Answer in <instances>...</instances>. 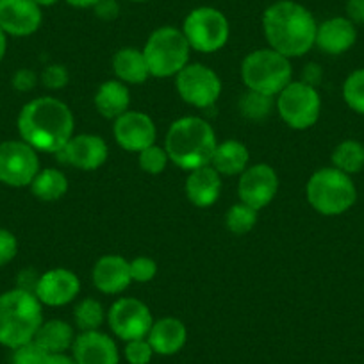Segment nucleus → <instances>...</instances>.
I'll list each match as a JSON object with an SVG mask.
<instances>
[{"instance_id":"obj_25","label":"nucleus","mask_w":364,"mask_h":364,"mask_svg":"<svg viewBox=\"0 0 364 364\" xmlns=\"http://www.w3.org/2000/svg\"><path fill=\"white\" fill-rule=\"evenodd\" d=\"M248 161H250V154L247 146L236 139H229L216 145L211 166L220 175H241L248 168Z\"/></svg>"},{"instance_id":"obj_42","label":"nucleus","mask_w":364,"mask_h":364,"mask_svg":"<svg viewBox=\"0 0 364 364\" xmlns=\"http://www.w3.org/2000/svg\"><path fill=\"white\" fill-rule=\"evenodd\" d=\"M45 364H77L73 355H68V353H48L47 363Z\"/></svg>"},{"instance_id":"obj_19","label":"nucleus","mask_w":364,"mask_h":364,"mask_svg":"<svg viewBox=\"0 0 364 364\" xmlns=\"http://www.w3.org/2000/svg\"><path fill=\"white\" fill-rule=\"evenodd\" d=\"M357 41V27L346 16H334L318 23L316 45L328 55H341L348 52Z\"/></svg>"},{"instance_id":"obj_26","label":"nucleus","mask_w":364,"mask_h":364,"mask_svg":"<svg viewBox=\"0 0 364 364\" xmlns=\"http://www.w3.org/2000/svg\"><path fill=\"white\" fill-rule=\"evenodd\" d=\"M34 341L47 353H66L68 350H72L75 334H73L72 325H68L66 321L50 320L41 323Z\"/></svg>"},{"instance_id":"obj_24","label":"nucleus","mask_w":364,"mask_h":364,"mask_svg":"<svg viewBox=\"0 0 364 364\" xmlns=\"http://www.w3.org/2000/svg\"><path fill=\"white\" fill-rule=\"evenodd\" d=\"M113 70L118 80L125 84H143L150 77V70L143 50L132 47L120 48L114 54Z\"/></svg>"},{"instance_id":"obj_8","label":"nucleus","mask_w":364,"mask_h":364,"mask_svg":"<svg viewBox=\"0 0 364 364\" xmlns=\"http://www.w3.org/2000/svg\"><path fill=\"white\" fill-rule=\"evenodd\" d=\"M275 109L286 125L296 131H306L320 118V93L314 86L293 80L275 97Z\"/></svg>"},{"instance_id":"obj_38","label":"nucleus","mask_w":364,"mask_h":364,"mask_svg":"<svg viewBox=\"0 0 364 364\" xmlns=\"http://www.w3.org/2000/svg\"><path fill=\"white\" fill-rule=\"evenodd\" d=\"M18 254V241L8 229H0V268L13 261Z\"/></svg>"},{"instance_id":"obj_11","label":"nucleus","mask_w":364,"mask_h":364,"mask_svg":"<svg viewBox=\"0 0 364 364\" xmlns=\"http://www.w3.org/2000/svg\"><path fill=\"white\" fill-rule=\"evenodd\" d=\"M40 171V157L23 139L0 143V182L11 188L31 186Z\"/></svg>"},{"instance_id":"obj_31","label":"nucleus","mask_w":364,"mask_h":364,"mask_svg":"<svg viewBox=\"0 0 364 364\" xmlns=\"http://www.w3.org/2000/svg\"><path fill=\"white\" fill-rule=\"evenodd\" d=\"M255 223H257V211L250 205L243 204V202L234 204L225 215V227L236 236L250 232Z\"/></svg>"},{"instance_id":"obj_16","label":"nucleus","mask_w":364,"mask_h":364,"mask_svg":"<svg viewBox=\"0 0 364 364\" xmlns=\"http://www.w3.org/2000/svg\"><path fill=\"white\" fill-rule=\"evenodd\" d=\"M80 291V282L75 273L66 268L48 269L36 281L34 295L41 306L61 307L75 300Z\"/></svg>"},{"instance_id":"obj_15","label":"nucleus","mask_w":364,"mask_h":364,"mask_svg":"<svg viewBox=\"0 0 364 364\" xmlns=\"http://www.w3.org/2000/svg\"><path fill=\"white\" fill-rule=\"evenodd\" d=\"M43 22L41 8L33 0H0V27L8 36L26 38Z\"/></svg>"},{"instance_id":"obj_43","label":"nucleus","mask_w":364,"mask_h":364,"mask_svg":"<svg viewBox=\"0 0 364 364\" xmlns=\"http://www.w3.org/2000/svg\"><path fill=\"white\" fill-rule=\"evenodd\" d=\"M66 2H68L70 6H73V8L84 9V8H95L100 0H66Z\"/></svg>"},{"instance_id":"obj_23","label":"nucleus","mask_w":364,"mask_h":364,"mask_svg":"<svg viewBox=\"0 0 364 364\" xmlns=\"http://www.w3.org/2000/svg\"><path fill=\"white\" fill-rule=\"evenodd\" d=\"M129 104H131L129 87L118 79L106 80L104 84H100L95 93L97 111L107 120H117L118 117L127 113Z\"/></svg>"},{"instance_id":"obj_41","label":"nucleus","mask_w":364,"mask_h":364,"mask_svg":"<svg viewBox=\"0 0 364 364\" xmlns=\"http://www.w3.org/2000/svg\"><path fill=\"white\" fill-rule=\"evenodd\" d=\"M321 80V68L318 65H314V63H311V65L306 66V70H304V75H302V82L309 84V86H314L316 87V84Z\"/></svg>"},{"instance_id":"obj_17","label":"nucleus","mask_w":364,"mask_h":364,"mask_svg":"<svg viewBox=\"0 0 364 364\" xmlns=\"http://www.w3.org/2000/svg\"><path fill=\"white\" fill-rule=\"evenodd\" d=\"M63 161L79 168L82 171L97 170L102 166L107 159V145L100 136L95 134H79L72 136L68 143L58 152Z\"/></svg>"},{"instance_id":"obj_18","label":"nucleus","mask_w":364,"mask_h":364,"mask_svg":"<svg viewBox=\"0 0 364 364\" xmlns=\"http://www.w3.org/2000/svg\"><path fill=\"white\" fill-rule=\"evenodd\" d=\"M72 355L77 364H118L120 352L113 339L100 331L80 332L75 336Z\"/></svg>"},{"instance_id":"obj_4","label":"nucleus","mask_w":364,"mask_h":364,"mask_svg":"<svg viewBox=\"0 0 364 364\" xmlns=\"http://www.w3.org/2000/svg\"><path fill=\"white\" fill-rule=\"evenodd\" d=\"M41 302L33 291L23 288L0 295V345L18 348L34 341L43 323Z\"/></svg>"},{"instance_id":"obj_30","label":"nucleus","mask_w":364,"mask_h":364,"mask_svg":"<svg viewBox=\"0 0 364 364\" xmlns=\"http://www.w3.org/2000/svg\"><path fill=\"white\" fill-rule=\"evenodd\" d=\"M75 325L80 328V332L99 331L100 325L106 320V311L102 304L97 302L95 299H84L79 306L75 307Z\"/></svg>"},{"instance_id":"obj_27","label":"nucleus","mask_w":364,"mask_h":364,"mask_svg":"<svg viewBox=\"0 0 364 364\" xmlns=\"http://www.w3.org/2000/svg\"><path fill=\"white\" fill-rule=\"evenodd\" d=\"M31 190L34 197L40 200L55 202L65 197L68 191V178L55 168H45L38 171L34 181L31 182Z\"/></svg>"},{"instance_id":"obj_45","label":"nucleus","mask_w":364,"mask_h":364,"mask_svg":"<svg viewBox=\"0 0 364 364\" xmlns=\"http://www.w3.org/2000/svg\"><path fill=\"white\" fill-rule=\"evenodd\" d=\"M33 2H36V4L40 6V8H45V6H52V4H55V2H58V0H33Z\"/></svg>"},{"instance_id":"obj_44","label":"nucleus","mask_w":364,"mask_h":364,"mask_svg":"<svg viewBox=\"0 0 364 364\" xmlns=\"http://www.w3.org/2000/svg\"><path fill=\"white\" fill-rule=\"evenodd\" d=\"M6 50H8V34H6L4 31H2V27H0V61L4 59Z\"/></svg>"},{"instance_id":"obj_10","label":"nucleus","mask_w":364,"mask_h":364,"mask_svg":"<svg viewBox=\"0 0 364 364\" xmlns=\"http://www.w3.org/2000/svg\"><path fill=\"white\" fill-rule=\"evenodd\" d=\"M175 86L184 102L200 109L215 106L222 95V80L218 73L200 63H188L175 75Z\"/></svg>"},{"instance_id":"obj_12","label":"nucleus","mask_w":364,"mask_h":364,"mask_svg":"<svg viewBox=\"0 0 364 364\" xmlns=\"http://www.w3.org/2000/svg\"><path fill=\"white\" fill-rule=\"evenodd\" d=\"M111 331L124 341L146 338L154 325L152 313L138 299H120L107 313Z\"/></svg>"},{"instance_id":"obj_22","label":"nucleus","mask_w":364,"mask_h":364,"mask_svg":"<svg viewBox=\"0 0 364 364\" xmlns=\"http://www.w3.org/2000/svg\"><path fill=\"white\" fill-rule=\"evenodd\" d=\"M222 193V175L208 164L190 171L186 178V195L197 208H209L216 204Z\"/></svg>"},{"instance_id":"obj_36","label":"nucleus","mask_w":364,"mask_h":364,"mask_svg":"<svg viewBox=\"0 0 364 364\" xmlns=\"http://www.w3.org/2000/svg\"><path fill=\"white\" fill-rule=\"evenodd\" d=\"M131 266V279L134 282H149L156 277L157 264L150 257H136L129 261Z\"/></svg>"},{"instance_id":"obj_29","label":"nucleus","mask_w":364,"mask_h":364,"mask_svg":"<svg viewBox=\"0 0 364 364\" xmlns=\"http://www.w3.org/2000/svg\"><path fill=\"white\" fill-rule=\"evenodd\" d=\"M273 109H275V97L262 95V93H257V91L247 90V93L240 100L241 114L248 118V120H264V118L272 114Z\"/></svg>"},{"instance_id":"obj_6","label":"nucleus","mask_w":364,"mask_h":364,"mask_svg":"<svg viewBox=\"0 0 364 364\" xmlns=\"http://www.w3.org/2000/svg\"><path fill=\"white\" fill-rule=\"evenodd\" d=\"M241 79L247 90L277 97L289 82H293L291 63L289 58L273 48H259L243 59Z\"/></svg>"},{"instance_id":"obj_1","label":"nucleus","mask_w":364,"mask_h":364,"mask_svg":"<svg viewBox=\"0 0 364 364\" xmlns=\"http://www.w3.org/2000/svg\"><path fill=\"white\" fill-rule=\"evenodd\" d=\"M73 114L54 97H40L22 107L18 114L20 138L38 152L58 154L73 136Z\"/></svg>"},{"instance_id":"obj_32","label":"nucleus","mask_w":364,"mask_h":364,"mask_svg":"<svg viewBox=\"0 0 364 364\" xmlns=\"http://www.w3.org/2000/svg\"><path fill=\"white\" fill-rule=\"evenodd\" d=\"M343 99L353 113L364 117V68L355 70L346 77L343 84Z\"/></svg>"},{"instance_id":"obj_21","label":"nucleus","mask_w":364,"mask_h":364,"mask_svg":"<svg viewBox=\"0 0 364 364\" xmlns=\"http://www.w3.org/2000/svg\"><path fill=\"white\" fill-rule=\"evenodd\" d=\"M146 339H149L150 346L154 348V353L175 355V353L184 348L188 341L186 325L182 323L178 318H161V320L154 321Z\"/></svg>"},{"instance_id":"obj_13","label":"nucleus","mask_w":364,"mask_h":364,"mask_svg":"<svg viewBox=\"0 0 364 364\" xmlns=\"http://www.w3.org/2000/svg\"><path fill=\"white\" fill-rule=\"evenodd\" d=\"M279 191L277 171L269 164H252L241 173L237 184V195L243 204L250 205L255 211L272 204Z\"/></svg>"},{"instance_id":"obj_3","label":"nucleus","mask_w":364,"mask_h":364,"mask_svg":"<svg viewBox=\"0 0 364 364\" xmlns=\"http://www.w3.org/2000/svg\"><path fill=\"white\" fill-rule=\"evenodd\" d=\"M216 145L218 143L213 127L198 117L175 120L164 139V150L171 163L188 171L211 164Z\"/></svg>"},{"instance_id":"obj_46","label":"nucleus","mask_w":364,"mask_h":364,"mask_svg":"<svg viewBox=\"0 0 364 364\" xmlns=\"http://www.w3.org/2000/svg\"><path fill=\"white\" fill-rule=\"evenodd\" d=\"M131 2H145V0H131Z\"/></svg>"},{"instance_id":"obj_37","label":"nucleus","mask_w":364,"mask_h":364,"mask_svg":"<svg viewBox=\"0 0 364 364\" xmlns=\"http://www.w3.org/2000/svg\"><path fill=\"white\" fill-rule=\"evenodd\" d=\"M41 82L48 87V90H61L68 84V72L63 65H48L47 68L41 72Z\"/></svg>"},{"instance_id":"obj_14","label":"nucleus","mask_w":364,"mask_h":364,"mask_svg":"<svg viewBox=\"0 0 364 364\" xmlns=\"http://www.w3.org/2000/svg\"><path fill=\"white\" fill-rule=\"evenodd\" d=\"M114 139L129 152H141L156 143V125L149 114L141 111H127L114 120Z\"/></svg>"},{"instance_id":"obj_28","label":"nucleus","mask_w":364,"mask_h":364,"mask_svg":"<svg viewBox=\"0 0 364 364\" xmlns=\"http://www.w3.org/2000/svg\"><path fill=\"white\" fill-rule=\"evenodd\" d=\"M332 166L343 173H359L364 168V145L357 139H345L332 152Z\"/></svg>"},{"instance_id":"obj_2","label":"nucleus","mask_w":364,"mask_h":364,"mask_svg":"<svg viewBox=\"0 0 364 364\" xmlns=\"http://www.w3.org/2000/svg\"><path fill=\"white\" fill-rule=\"evenodd\" d=\"M318 23L313 13L293 0H279L262 15V31L269 48L286 58H300L314 47Z\"/></svg>"},{"instance_id":"obj_40","label":"nucleus","mask_w":364,"mask_h":364,"mask_svg":"<svg viewBox=\"0 0 364 364\" xmlns=\"http://www.w3.org/2000/svg\"><path fill=\"white\" fill-rule=\"evenodd\" d=\"M346 18L353 26H364V0H346Z\"/></svg>"},{"instance_id":"obj_34","label":"nucleus","mask_w":364,"mask_h":364,"mask_svg":"<svg viewBox=\"0 0 364 364\" xmlns=\"http://www.w3.org/2000/svg\"><path fill=\"white\" fill-rule=\"evenodd\" d=\"M47 357L48 353L36 341H29L18 348H13L11 364H45Z\"/></svg>"},{"instance_id":"obj_33","label":"nucleus","mask_w":364,"mask_h":364,"mask_svg":"<svg viewBox=\"0 0 364 364\" xmlns=\"http://www.w3.org/2000/svg\"><path fill=\"white\" fill-rule=\"evenodd\" d=\"M168 161H170V157H168L164 146H157L156 143L146 146L145 150L139 152V168H141L145 173H150V175L163 173Z\"/></svg>"},{"instance_id":"obj_35","label":"nucleus","mask_w":364,"mask_h":364,"mask_svg":"<svg viewBox=\"0 0 364 364\" xmlns=\"http://www.w3.org/2000/svg\"><path fill=\"white\" fill-rule=\"evenodd\" d=\"M152 357L154 348L146 338L125 341V359L129 364H150Z\"/></svg>"},{"instance_id":"obj_9","label":"nucleus","mask_w":364,"mask_h":364,"mask_svg":"<svg viewBox=\"0 0 364 364\" xmlns=\"http://www.w3.org/2000/svg\"><path fill=\"white\" fill-rule=\"evenodd\" d=\"M182 33L186 36L191 50L211 54V52L225 47V43L229 41L230 27L229 20L222 11L209 8V6H202V8L193 9L186 16Z\"/></svg>"},{"instance_id":"obj_5","label":"nucleus","mask_w":364,"mask_h":364,"mask_svg":"<svg viewBox=\"0 0 364 364\" xmlns=\"http://www.w3.org/2000/svg\"><path fill=\"white\" fill-rule=\"evenodd\" d=\"M307 202L323 216H339L357 200V188L352 177L338 168H320L311 175L306 186Z\"/></svg>"},{"instance_id":"obj_20","label":"nucleus","mask_w":364,"mask_h":364,"mask_svg":"<svg viewBox=\"0 0 364 364\" xmlns=\"http://www.w3.org/2000/svg\"><path fill=\"white\" fill-rule=\"evenodd\" d=\"M131 282V266L122 255H104L93 266V284L106 295H118L125 291Z\"/></svg>"},{"instance_id":"obj_7","label":"nucleus","mask_w":364,"mask_h":364,"mask_svg":"<svg viewBox=\"0 0 364 364\" xmlns=\"http://www.w3.org/2000/svg\"><path fill=\"white\" fill-rule=\"evenodd\" d=\"M191 47L182 29L177 27H159L146 40L143 55L149 65L150 77L177 75L190 63Z\"/></svg>"},{"instance_id":"obj_39","label":"nucleus","mask_w":364,"mask_h":364,"mask_svg":"<svg viewBox=\"0 0 364 364\" xmlns=\"http://www.w3.org/2000/svg\"><path fill=\"white\" fill-rule=\"evenodd\" d=\"M38 82V77L33 70L22 68L13 75V87L16 91H22V93H27V91L33 90Z\"/></svg>"}]
</instances>
